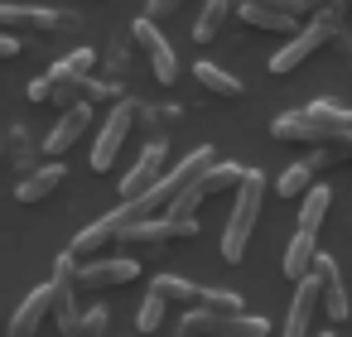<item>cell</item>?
I'll list each match as a JSON object with an SVG mask.
<instances>
[{
    "instance_id": "1",
    "label": "cell",
    "mask_w": 352,
    "mask_h": 337,
    "mask_svg": "<svg viewBox=\"0 0 352 337\" xmlns=\"http://www.w3.org/2000/svg\"><path fill=\"white\" fill-rule=\"evenodd\" d=\"M270 135L275 140L318 145V150H338L342 140H352V111L347 106H333V102H314V106H299V111L275 116Z\"/></svg>"
},
{
    "instance_id": "37",
    "label": "cell",
    "mask_w": 352,
    "mask_h": 337,
    "mask_svg": "<svg viewBox=\"0 0 352 337\" xmlns=\"http://www.w3.org/2000/svg\"><path fill=\"white\" fill-rule=\"evenodd\" d=\"M318 337H338V332H318Z\"/></svg>"
},
{
    "instance_id": "20",
    "label": "cell",
    "mask_w": 352,
    "mask_h": 337,
    "mask_svg": "<svg viewBox=\"0 0 352 337\" xmlns=\"http://www.w3.org/2000/svg\"><path fill=\"white\" fill-rule=\"evenodd\" d=\"M179 121H184L179 106H164V102H135V126H140L150 140H164Z\"/></svg>"
},
{
    "instance_id": "3",
    "label": "cell",
    "mask_w": 352,
    "mask_h": 337,
    "mask_svg": "<svg viewBox=\"0 0 352 337\" xmlns=\"http://www.w3.org/2000/svg\"><path fill=\"white\" fill-rule=\"evenodd\" d=\"M261 202H265V178H261V169H246V178H241V188H236L232 222H227V231H222V260H227V265H241L246 241H251V231H256V222H261Z\"/></svg>"
},
{
    "instance_id": "29",
    "label": "cell",
    "mask_w": 352,
    "mask_h": 337,
    "mask_svg": "<svg viewBox=\"0 0 352 337\" xmlns=\"http://www.w3.org/2000/svg\"><path fill=\"white\" fill-rule=\"evenodd\" d=\"M107 323H111V313H107V308H87V313L78 318V327H73V332H63V337H107Z\"/></svg>"
},
{
    "instance_id": "24",
    "label": "cell",
    "mask_w": 352,
    "mask_h": 337,
    "mask_svg": "<svg viewBox=\"0 0 352 337\" xmlns=\"http://www.w3.org/2000/svg\"><path fill=\"white\" fill-rule=\"evenodd\" d=\"M318 164H328V159L318 154V159H299V164H289V169L280 174V183H275V188H280V198H304V193L314 188V174H318Z\"/></svg>"
},
{
    "instance_id": "19",
    "label": "cell",
    "mask_w": 352,
    "mask_h": 337,
    "mask_svg": "<svg viewBox=\"0 0 352 337\" xmlns=\"http://www.w3.org/2000/svg\"><path fill=\"white\" fill-rule=\"evenodd\" d=\"M314 270H318V284H323V313H328L333 323H342V318H347V289H342L338 265H333L328 255H318V260H314Z\"/></svg>"
},
{
    "instance_id": "11",
    "label": "cell",
    "mask_w": 352,
    "mask_h": 337,
    "mask_svg": "<svg viewBox=\"0 0 352 337\" xmlns=\"http://www.w3.org/2000/svg\"><path fill=\"white\" fill-rule=\"evenodd\" d=\"M73 25L68 10H44V5H0V30L6 34H54Z\"/></svg>"
},
{
    "instance_id": "27",
    "label": "cell",
    "mask_w": 352,
    "mask_h": 337,
    "mask_svg": "<svg viewBox=\"0 0 352 337\" xmlns=\"http://www.w3.org/2000/svg\"><path fill=\"white\" fill-rule=\"evenodd\" d=\"M328 202H333L328 188H309V193L299 198V231H318L323 217H328Z\"/></svg>"
},
{
    "instance_id": "31",
    "label": "cell",
    "mask_w": 352,
    "mask_h": 337,
    "mask_svg": "<svg viewBox=\"0 0 352 337\" xmlns=\"http://www.w3.org/2000/svg\"><path fill=\"white\" fill-rule=\"evenodd\" d=\"M198 308H241V299L236 294H227V289H203V299H198Z\"/></svg>"
},
{
    "instance_id": "17",
    "label": "cell",
    "mask_w": 352,
    "mask_h": 337,
    "mask_svg": "<svg viewBox=\"0 0 352 337\" xmlns=\"http://www.w3.org/2000/svg\"><path fill=\"white\" fill-rule=\"evenodd\" d=\"M63 164H34L30 174H20V183H15V198L20 202H44V198H54L58 188H63Z\"/></svg>"
},
{
    "instance_id": "18",
    "label": "cell",
    "mask_w": 352,
    "mask_h": 337,
    "mask_svg": "<svg viewBox=\"0 0 352 337\" xmlns=\"http://www.w3.org/2000/svg\"><path fill=\"white\" fill-rule=\"evenodd\" d=\"M111 241H121V222H116V212L111 217H102V222H92V226H82L73 241H68V251L78 255V260H92L102 246H111Z\"/></svg>"
},
{
    "instance_id": "7",
    "label": "cell",
    "mask_w": 352,
    "mask_h": 337,
    "mask_svg": "<svg viewBox=\"0 0 352 337\" xmlns=\"http://www.w3.org/2000/svg\"><path fill=\"white\" fill-rule=\"evenodd\" d=\"M131 44H135V54L145 58V68H150L160 82H174V78H179V58H174L169 39L160 34V25H155L150 15H140V20L131 25Z\"/></svg>"
},
{
    "instance_id": "9",
    "label": "cell",
    "mask_w": 352,
    "mask_h": 337,
    "mask_svg": "<svg viewBox=\"0 0 352 337\" xmlns=\"http://www.w3.org/2000/svg\"><path fill=\"white\" fill-rule=\"evenodd\" d=\"M236 20L265 34H294L299 30V5L294 0H236Z\"/></svg>"
},
{
    "instance_id": "6",
    "label": "cell",
    "mask_w": 352,
    "mask_h": 337,
    "mask_svg": "<svg viewBox=\"0 0 352 337\" xmlns=\"http://www.w3.org/2000/svg\"><path fill=\"white\" fill-rule=\"evenodd\" d=\"M92 63H97V54L92 49H73L63 63H54L44 78H49V102L58 106V111H68V106H78V102H87V78H92Z\"/></svg>"
},
{
    "instance_id": "23",
    "label": "cell",
    "mask_w": 352,
    "mask_h": 337,
    "mask_svg": "<svg viewBox=\"0 0 352 337\" xmlns=\"http://www.w3.org/2000/svg\"><path fill=\"white\" fill-rule=\"evenodd\" d=\"M232 15H236V0H208L203 15H198V25H193V39H198V44H212V39L227 30Z\"/></svg>"
},
{
    "instance_id": "5",
    "label": "cell",
    "mask_w": 352,
    "mask_h": 337,
    "mask_svg": "<svg viewBox=\"0 0 352 337\" xmlns=\"http://www.w3.org/2000/svg\"><path fill=\"white\" fill-rule=\"evenodd\" d=\"M121 241L135 246L145 260H155V255H164L174 241H198V217H164V222L140 217V222H126V226H121Z\"/></svg>"
},
{
    "instance_id": "16",
    "label": "cell",
    "mask_w": 352,
    "mask_h": 337,
    "mask_svg": "<svg viewBox=\"0 0 352 337\" xmlns=\"http://www.w3.org/2000/svg\"><path fill=\"white\" fill-rule=\"evenodd\" d=\"M87 126H92V102H78V106H68L63 111V121L49 130V140H44V150L49 154H68L82 135H87Z\"/></svg>"
},
{
    "instance_id": "4",
    "label": "cell",
    "mask_w": 352,
    "mask_h": 337,
    "mask_svg": "<svg viewBox=\"0 0 352 337\" xmlns=\"http://www.w3.org/2000/svg\"><path fill=\"white\" fill-rule=\"evenodd\" d=\"M179 337H265L270 323L261 313H246V308H188L179 323H174Z\"/></svg>"
},
{
    "instance_id": "33",
    "label": "cell",
    "mask_w": 352,
    "mask_h": 337,
    "mask_svg": "<svg viewBox=\"0 0 352 337\" xmlns=\"http://www.w3.org/2000/svg\"><path fill=\"white\" fill-rule=\"evenodd\" d=\"M179 5H184V0H150V5H145V15H150V20H169Z\"/></svg>"
},
{
    "instance_id": "26",
    "label": "cell",
    "mask_w": 352,
    "mask_h": 337,
    "mask_svg": "<svg viewBox=\"0 0 352 337\" xmlns=\"http://www.w3.org/2000/svg\"><path fill=\"white\" fill-rule=\"evenodd\" d=\"M193 82H203V92H212V97H241V82L232 73H222L217 63H198L193 68Z\"/></svg>"
},
{
    "instance_id": "21",
    "label": "cell",
    "mask_w": 352,
    "mask_h": 337,
    "mask_svg": "<svg viewBox=\"0 0 352 337\" xmlns=\"http://www.w3.org/2000/svg\"><path fill=\"white\" fill-rule=\"evenodd\" d=\"M314 236H318V231H294V241L285 246V279H294V284H299V279L314 270V260H318Z\"/></svg>"
},
{
    "instance_id": "38",
    "label": "cell",
    "mask_w": 352,
    "mask_h": 337,
    "mask_svg": "<svg viewBox=\"0 0 352 337\" xmlns=\"http://www.w3.org/2000/svg\"><path fill=\"white\" fill-rule=\"evenodd\" d=\"M0 159H6V150H0Z\"/></svg>"
},
{
    "instance_id": "34",
    "label": "cell",
    "mask_w": 352,
    "mask_h": 337,
    "mask_svg": "<svg viewBox=\"0 0 352 337\" xmlns=\"http://www.w3.org/2000/svg\"><path fill=\"white\" fill-rule=\"evenodd\" d=\"M25 97H30V102H49V78L30 82V87H25Z\"/></svg>"
},
{
    "instance_id": "15",
    "label": "cell",
    "mask_w": 352,
    "mask_h": 337,
    "mask_svg": "<svg viewBox=\"0 0 352 337\" xmlns=\"http://www.w3.org/2000/svg\"><path fill=\"white\" fill-rule=\"evenodd\" d=\"M44 323H54V284L34 289V294L15 308V318L6 323V337H39Z\"/></svg>"
},
{
    "instance_id": "12",
    "label": "cell",
    "mask_w": 352,
    "mask_h": 337,
    "mask_svg": "<svg viewBox=\"0 0 352 337\" xmlns=\"http://www.w3.org/2000/svg\"><path fill=\"white\" fill-rule=\"evenodd\" d=\"M318 308H323V284H318V270H309L294 284V303H289V318H285V332L280 337H309Z\"/></svg>"
},
{
    "instance_id": "25",
    "label": "cell",
    "mask_w": 352,
    "mask_h": 337,
    "mask_svg": "<svg viewBox=\"0 0 352 337\" xmlns=\"http://www.w3.org/2000/svg\"><path fill=\"white\" fill-rule=\"evenodd\" d=\"M150 289H155V294H164V299H169V303H179V308H198V299H203V289H198V284H188L184 275H160Z\"/></svg>"
},
{
    "instance_id": "28",
    "label": "cell",
    "mask_w": 352,
    "mask_h": 337,
    "mask_svg": "<svg viewBox=\"0 0 352 337\" xmlns=\"http://www.w3.org/2000/svg\"><path fill=\"white\" fill-rule=\"evenodd\" d=\"M164 308H169V299L150 289V294H145V303H140V313H135V327H140V332H155V327L164 323Z\"/></svg>"
},
{
    "instance_id": "2",
    "label": "cell",
    "mask_w": 352,
    "mask_h": 337,
    "mask_svg": "<svg viewBox=\"0 0 352 337\" xmlns=\"http://www.w3.org/2000/svg\"><path fill=\"white\" fill-rule=\"evenodd\" d=\"M342 10H347L342 0L323 5V10H318V15H314V20H309V25H304L285 49H280V54H270V73H275V78H285V73H294L299 63H309L328 39H338V34H342Z\"/></svg>"
},
{
    "instance_id": "8",
    "label": "cell",
    "mask_w": 352,
    "mask_h": 337,
    "mask_svg": "<svg viewBox=\"0 0 352 337\" xmlns=\"http://www.w3.org/2000/svg\"><path fill=\"white\" fill-rule=\"evenodd\" d=\"M54 327L58 332H73L78 327V318H82V308H78V255L73 251H63L58 260H54Z\"/></svg>"
},
{
    "instance_id": "22",
    "label": "cell",
    "mask_w": 352,
    "mask_h": 337,
    "mask_svg": "<svg viewBox=\"0 0 352 337\" xmlns=\"http://www.w3.org/2000/svg\"><path fill=\"white\" fill-rule=\"evenodd\" d=\"M0 150H6V159L20 169V174H30L34 169V154H39V145L30 140V130L15 121V126H6V135H0Z\"/></svg>"
},
{
    "instance_id": "36",
    "label": "cell",
    "mask_w": 352,
    "mask_h": 337,
    "mask_svg": "<svg viewBox=\"0 0 352 337\" xmlns=\"http://www.w3.org/2000/svg\"><path fill=\"white\" fill-rule=\"evenodd\" d=\"M294 5H299V15H318L323 5H333V0H294Z\"/></svg>"
},
{
    "instance_id": "13",
    "label": "cell",
    "mask_w": 352,
    "mask_h": 337,
    "mask_svg": "<svg viewBox=\"0 0 352 337\" xmlns=\"http://www.w3.org/2000/svg\"><path fill=\"white\" fill-rule=\"evenodd\" d=\"M140 275V265L135 260H126V255H116V260H78V289L82 294H97V289H116V284H131Z\"/></svg>"
},
{
    "instance_id": "14",
    "label": "cell",
    "mask_w": 352,
    "mask_h": 337,
    "mask_svg": "<svg viewBox=\"0 0 352 337\" xmlns=\"http://www.w3.org/2000/svg\"><path fill=\"white\" fill-rule=\"evenodd\" d=\"M164 159H169V150H164V140H150L145 150H140V159H135V169L126 174V183H121V198H140V193H150L169 169H164Z\"/></svg>"
},
{
    "instance_id": "32",
    "label": "cell",
    "mask_w": 352,
    "mask_h": 337,
    "mask_svg": "<svg viewBox=\"0 0 352 337\" xmlns=\"http://www.w3.org/2000/svg\"><path fill=\"white\" fill-rule=\"evenodd\" d=\"M126 68H131V49H121V44H111V54H107V73H116V78H121Z\"/></svg>"
},
{
    "instance_id": "30",
    "label": "cell",
    "mask_w": 352,
    "mask_h": 337,
    "mask_svg": "<svg viewBox=\"0 0 352 337\" xmlns=\"http://www.w3.org/2000/svg\"><path fill=\"white\" fill-rule=\"evenodd\" d=\"M87 102H92V106H102V102H111V106H116V102H126V87H121V82L87 78Z\"/></svg>"
},
{
    "instance_id": "35",
    "label": "cell",
    "mask_w": 352,
    "mask_h": 337,
    "mask_svg": "<svg viewBox=\"0 0 352 337\" xmlns=\"http://www.w3.org/2000/svg\"><path fill=\"white\" fill-rule=\"evenodd\" d=\"M15 54H20V39L0 30V58H15Z\"/></svg>"
},
{
    "instance_id": "10",
    "label": "cell",
    "mask_w": 352,
    "mask_h": 337,
    "mask_svg": "<svg viewBox=\"0 0 352 337\" xmlns=\"http://www.w3.org/2000/svg\"><path fill=\"white\" fill-rule=\"evenodd\" d=\"M131 130H135V102H116L111 116H107V126L97 130V145H92V169L97 174H107L116 164V154H121V145H126Z\"/></svg>"
}]
</instances>
